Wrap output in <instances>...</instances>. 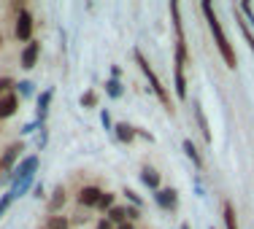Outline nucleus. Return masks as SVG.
<instances>
[{
	"label": "nucleus",
	"instance_id": "obj_1",
	"mask_svg": "<svg viewBox=\"0 0 254 229\" xmlns=\"http://www.w3.org/2000/svg\"><path fill=\"white\" fill-rule=\"evenodd\" d=\"M203 14H205V19H208V27H211V33H214L216 49H219L222 59L227 62V68H235V62H238V59H235V51H233V46H230V41H227L225 30H222V25H219V19H216L214 8H211V3H203Z\"/></svg>",
	"mask_w": 254,
	"mask_h": 229
},
{
	"label": "nucleus",
	"instance_id": "obj_2",
	"mask_svg": "<svg viewBox=\"0 0 254 229\" xmlns=\"http://www.w3.org/2000/svg\"><path fill=\"white\" fill-rule=\"evenodd\" d=\"M135 59H138V65H141V70L146 73L149 84H152V89H154V94L160 97V102H162V105H168V111H171V97H168V92H165V87H162V81L157 78V73L152 70V65L146 62V57H143L141 51H135Z\"/></svg>",
	"mask_w": 254,
	"mask_h": 229
},
{
	"label": "nucleus",
	"instance_id": "obj_3",
	"mask_svg": "<svg viewBox=\"0 0 254 229\" xmlns=\"http://www.w3.org/2000/svg\"><path fill=\"white\" fill-rule=\"evenodd\" d=\"M30 33H33V16H30L27 11H19V19H16V38L30 41Z\"/></svg>",
	"mask_w": 254,
	"mask_h": 229
},
{
	"label": "nucleus",
	"instance_id": "obj_4",
	"mask_svg": "<svg viewBox=\"0 0 254 229\" xmlns=\"http://www.w3.org/2000/svg\"><path fill=\"white\" fill-rule=\"evenodd\" d=\"M103 197L100 189H95V186H87V189H81V194H78V202L81 205H98Z\"/></svg>",
	"mask_w": 254,
	"mask_h": 229
},
{
	"label": "nucleus",
	"instance_id": "obj_5",
	"mask_svg": "<svg viewBox=\"0 0 254 229\" xmlns=\"http://www.w3.org/2000/svg\"><path fill=\"white\" fill-rule=\"evenodd\" d=\"M38 49H41V46L33 44V41L27 44L25 54H22V65H25V68H33V65H35V59H38Z\"/></svg>",
	"mask_w": 254,
	"mask_h": 229
},
{
	"label": "nucleus",
	"instance_id": "obj_6",
	"mask_svg": "<svg viewBox=\"0 0 254 229\" xmlns=\"http://www.w3.org/2000/svg\"><path fill=\"white\" fill-rule=\"evenodd\" d=\"M16 111V94H5V97H0V116H11V113Z\"/></svg>",
	"mask_w": 254,
	"mask_h": 229
},
{
	"label": "nucleus",
	"instance_id": "obj_7",
	"mask_svg": "<svg viewBox=\"0 0 254 229\" xmlns=\"http://www.w3.org/2000/svg\"><path fill=\"white\" fill-rule=\"evenodd\" d=\"M157 202H160L162 208H173V205H176V191H173V189L157 191Z\"/></svg>",
	"mask_w": 254,
	"mask_h": 229
},
{
	"label": "nucleus",
	"instance_id": "obj_8",
	"mask_svg": "<svg viewBox=\"0 0 254 229\" xmlns=\"http://www.w3.org/2000/svg\"><path fill=\"white\" fill-rule=\"evenodd\" d=\"M235 22H238L241 33H244V38L249 41V46H252V51H254V35L249 33V27H246V22H244V19H241V14H238V11H235Z\"/></svg>",
	"mask_w": 254,
	"mask_h": 229
},
{
	"label": "nucleus",
	"instance_id": "obj_9",
	"mask_svg": "<svg viewBox=\"0 0 254 229\" xmlns=\"http://www.w3.org/2000/svg\"><path fill=\"white\" fill-rule=\"evenodd\" d=\"M225 224L227 229H238V221H235V210H233V205H225Z\"/></svg>",
	"mask_w": 254,
	"mask_h": 229
},
{
	"label": "nucleus",
	"instance_id": "obj_10",
	"mask_svg": "<svg viewBox=\"0 0 254 229\" xmlns=\"http://www.w3.org/2000/svg\"><path fill=\"white\" fill-rule=\"evenodd\" d=\"M195 113H197V122H200V130H203L205 140H211V132H208V124H205V116H203V111H200V105H197V102H195Z\"/></svg>",
	"mask_w": 254,
	"mask_h": 229
},
{
	"label": "nucleus",
	"instance_id": "obj_11",
	"mask_svg": "<svg viewBox=\"0 0 254 229\" xmlns=\"http://www.w3.org/2000/svg\"><path fill=\"white\" fill-rule=\"evenodd\" d=\"M141 178H143V183H146V186H152V189H154L157 183H160V176H157L154 170H143V176H141Z\"/></svg>",
	"mask_w": 254,
	"mask_h": 229
},
{
	"label": "nucleus",
	"instance_id": "obj_12",
	"mask_svg": "<svg viewBox=\"0 0 254 229\" xmlns=\"http://www.w3.org/2000/svg\"><path fill=\"white\" fill-rule=\"evenodd\" d=\"M117 135H119V140H132V127H127V124H117Z\"/></svg>",
	"mask_w": 254,
	"mask_h": 229
},
{
	"label": "nucleus",
	"instance_id": "obj_13",
	"mask_svg": "<svg viewBox=\"0 0 254 229\" xmlns=\"http://www.w3.org/2000/svg\"><path fill=\"white\" fill-rule=\"evenodd\" d=\"M184 151H187V156H190L195 165H200V156H197V151H195V146H192L190 140H184Z\"/></svg>",
	"mask_w": 254,
	"mask_h": 229
},
{
	"label": "nucleus",
	"instance_id": "obj_14",
	"mask_svg": "<svg viewBox=\"0 0 254 229\" xmlns=\"http://www.w3.org/2000/svg\"><path fill=\"white\" fill-rule=\"evenodd\" d=\"M19 151H22V146H11V148H8V154H5V156H3V165H5V167H8V165H11V162H14V159H16V154H19Z\"/></svg>",
	"mask_w": 254,
	"mask_h": 229
},
{
	"label": "nucleus",
	"instance_id": "obj_15",
	"mask_svg": "<svg viewBox=\"0 0 254 229\" xmlns=\"http://www.w3.org/2000/svg\"><path fill=\"white\" fill-rule=\"evenodd\" d=\"M125 216H127V210H125V208H111L108 219H111V221H125Z\"/></svg>",
	"mask_w": 254,
	"mask_h": 229
},
{
	"label": "nucleus",
	"instance_id": "obj_16",
	"mask_svg": "<svg viewBox=\"0 0 254 229\" xmlns=\"http://www.w3.org/2000/svg\"><path fill=\"white\" fill-rule=\"evenodd\" d=\"M68 224H65V219H52L49 224H46V229H65Z\"/></svg>",
	"mask_w": 254,
	"mask_h": 229
},
{
	"label": "nucleus",
	"instance_id": "obj_17",
	"mask_svg": "<svg viewBox=\"0 0 254 229\" xmlns=\"http://www.w3.org/2000/svg\"><path fill=\"white\" fill-rule=\"evenodd\" d=\"M8 87H11L8 78H0V97H5V94H8Z\"/></svg>",
	"mask_w": 254,
	"mask_h": 229
},
{
	"label": "nucleus",
	"instance_id": "obj_18",
	"mask_svg": "<svg viewBox=\"0 0 254 229\" xmlns=\"http://www.w3.org/2000/svg\"><path fill=\"white\" fill-rule=\"evenodd\" d=\"M108 92H111L114 97H119V94H122V89H119V84H117V81H111V84H108Z\"/></svg>",
	"mask_w": 254,
	"mask_h": 229
},
{
	"label": "nucleus",
	"instance_id": "obj_19",
	"mask_svg": "<svg viewBox=\"0 0 254 229\" xmlns=\"http://www.w3.org/2000/svg\"><path fill=\"white\" fill-rule=\"evenodd\" d=\"M49 97H52L49 92H46L44 97H41V102H38V111H41V113H44V111H46V105H49Z\"/></svg>",
	"mask_w": 254,
	"mask_h": 229
},
{
	"label": "nucleus",
	"instance_id": "obj_20",
	"mask_svg": "<svg viewBox=\"0 0 254 229\" xmlns=\"http://www.w3.org/2000/svg\"><path fill=\"white\" fill-rule=\"evenodd\" d=\"M111 202H114V197H111V194H103L98 205H100V208H108V205H111Z\"/></svg>",
	"mask_w": 254,
	"mask_h": 229
},
{
	"label": "nucleus",
	"instance_id": "obj_21",
	"mask_svg": "<svg viewBox=\"0 0 254 229\" xmlns=\"http://www.w3.org/2000/svg\"><path fill=\"white\" fill-rule=\"evenodd\" d=\"M81 102H84V105H95V94H92V92L84 94V100H81Z\"/></svg>",
	"mask_w": 254,
	"mask_h": 229
},
{
	"label": "nucleus",
	"instance_id": "obj_22",
	"mask_svg": "<svg viewBox=\"0 0 254 229\" xmlns=\"http://www.w3.org/2000/svg\"><path fill=\"white\" fill-rule=\"evenodd\" d=\"M98 229H111V224H108V221H100V224H98Z\"/></svg>",
	"mask_w": 254,
	"mask_h": 229
},
{
	"label": "nucleus",
	"instance_id": "obj_23",
	"mask_svg": "<svg viewBox=\"0 0 254 229\" xmlns=\"http://www.w3.org/2000/svg\"><path fill=\"white\" fill-rule=\"evenodd\" d=\"M119 229H132V227H130V224H122V227H119Z\"/></svg>",
	"mask_w": 254,
	"mask_h": 229
},
{
	"label": "nucleus",
	"instance_id": "obj_24",
	"mask_svg": "<svg viewBox=\"0 0 254 229\" xmlns=\"http://www.w3.org/2000/svg\"><path fill=\"white\" fill-rule=\"evenodd\" d=\"M184 229H190V227H184Z\"/></svg>",
	"mask_w": 254,
	"mask_h": 229
}]
</instances>
